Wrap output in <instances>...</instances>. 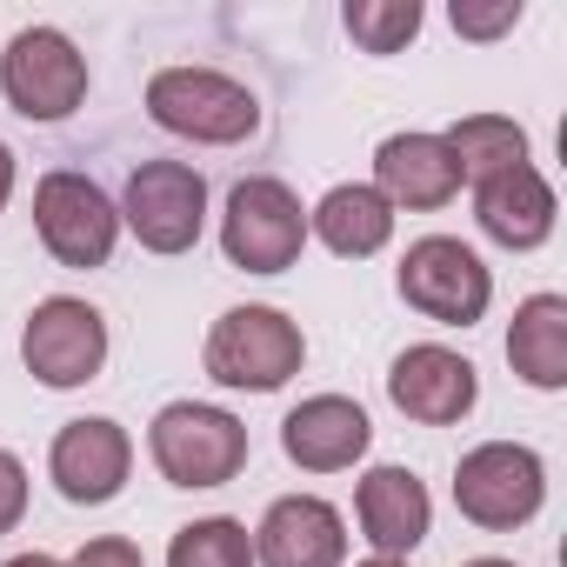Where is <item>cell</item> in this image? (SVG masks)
<instances>
[{"mask_svg":"<svg viewBox=\"0 0 567 567\" xmlns=\"http://www.w3.org/2000/svg\"><path fill=\"white\" fill-rule=\"evenodd\" d=\"M368 441H374V421L348 394H308L280 421V447H288V461L301 474H341L368 454Z\"/></svg>","mask_w":567,"mask_h":567,"instance_id":"cell-14","label":"cell"},{"mask_svg":"<svg viewBox=\"0 0 567 567\" xmlns=\"http://www.w3.org/2000/svg\"><path fill=\"white\" fill-rule=\"evenodd\" d=\"M34 227H41V240L61 267H107L114 240H121V207L101 181H87L74 167H54L34 187Z\"/></svg>","mask_w":567,"mask_h":567,"instance_id":"cell-9","label":"cell"},{"mask_svg":"<svg viewBox=\"0 0 567 567\" xmlns=\"http://www.w3.org/2000/svg\"><path fill=\"white\" fill-rule=\"evenodd\" d=\"M147 454L167 487H227L247 467V427L214 401H167L147 427Z\"/></svg>","mask_w":567,"mask_h":567,"instance_id":"cell-2","label":"cell"},{"mask_svg":"<svg viewBox=\"0 0 567 567\" xmlns=\"http://www.w3.org/2000/svg\"><path fill=\"white\" fill-rule=\"evenodd\" d=\"M507 368L540 388V394H560L567 388V301L560 295H527L514 308V328H507Z\"/></svg>","mask_w":567,"mask_h":567,"instance_id":"cell-19","label":"cell"},{"mask_svg":"<svg viewBox=\"0 0 567 567\" xmlns=\"http://www.w3.org/2000/svg\"><path fill=\"white\" fill-rule=\"evenodd\" d=\"M21 514H28V467H21V454L0 447V534H14Z\"/></svg>","mask_w":567,"mask_h":567,"instance_id":"cell-24","label":"cell"},{"mask_svg":"<svg viewBox=\"0 0 567 567\" xmlns=\"http://www.w3.org/2000/svg\"><path fill=\"white\" fill-rule=\"evenodd\" d=\"M207 374L220 388H240V394H274L288 388L308 361V334L280 315V308H227L214 328H207V348H200Z\"/></svg>","mask_w":567,"mask_h":567,"instance_id":"cell-1","label":"cell"},{"mask_svg":"<svg viewBox=\"0 0 567 567\" xmlns=\"http://www.w3.org/2000/svg\"><path fill=\"white\" fill-rule=\"evenodd\" d=\"M220 247L234 267L247 274H288L308 247V207L288 181L274 174H247L227 187V207H220Z\"/></svg>","mask_w":567,"mask_h":567,"instance_id":"cell-3","label":"cell"},{"mask_svg":"<svg viewBox=\"0 0 567 567\" xmlns=\"http://www.w3.org/2000/svg\"><path fill=\"white\" fill-rule=\"evenodd\" d=\"M114 207L147 254H187L207 227V181L187 161H141Z\"/></svg>","mask_w":567,"mask_h":567,"instance_id":"cell-7","label":"cell"},{"mask_svg":"<svg viewBox=\"0 0 567 567\" xmlns=\"http://www.w3.org/2000/svg\"><path fill=\"white\" fill-rule=\"evenodd\" d=\"M454 34L461 41H501L520 28V0H494V8H474V0H454Z\"/></svg>","mask_w":567,"mask_h":567,"instance_id":"cell-23","label":"cell"},{"mask_svg":"<svg viewBox=\"0 0 567 567\" xmlns=\"http://www.w3.org/2000/svg\"><path fill=\"white\" fill-rule=\"evenodd\" d=\"M0 94L28 121H68L87 101V54L61 28H21L0 54Z\"/></svg>","mask_w":567,"mask_h":567,"instance_id":"cell-8","label":"cell"},{"mask_svg":"<svg viewBox=\"0 0 567 567\" xmlns=\"http://www.w3.org/2000/svg\"><path fill=\"white\" fill-rule=\"evenodd\" d=\"M388 207H408V214H434L461 194V174H454V154L441 147V134H388L374 147V181H368Z\"/></svg>","mask_w":567,"mask_h":567,"instance_id":"cell-16","label":"cell"},{"mask_svg":"<svg viewBox=\"0 0 567 567\" xmlns=\"http://www.w3.org/2000/svg\"><path fill=\"white\" fill-rule=\"evenodd\" d=\"M127 467H134V441L121 421L107 414H87V421H68L48 447V481L61 487V501L74 507H107L121 487H127Z\"/></svg>","mask_w":567,"mask_h":567,"instance_id":"cell-12","label":"cell"},{"mask_svg":"<svg viewBox=\"0 0 567 567\" xmlns=\"http://www.w3.org/2000/svg\"><path fill=\"white\" fill-rule=\"evenodd\" d=\"M8 200H14V147L0 141V207H8Z\"/></svg>","mask_w":567,"mask_h":567,"instance_id":"cell-26","label":"cell"},{"mask_svg":"<svg viewBox=\"0 0 567 567\" xmlns=\"http://www.w3.org/2000/svg\"><path fill=\"white\" fill-rule=\"evenodd\" d=\"M8 567H68V560H54V554H14Z\"/></svg>","mask_w":567,"mask_h":567,"instance_id":"cell-27","label":"cell"},{"mask_svg":"<svg viewBox=\"0 0 567 567\" xmlns=\"http://www.w3.org/2000/svg\"><path fill=\"white\" fill-rule=\"evenodd\" d=\"M540 501H547V461L527 441H481L454 467V507H461V520H474L487 534L527 527L540 514Z\"/></svg>","mask_w":567,"mask_h":567,"instance_id":"cell-5","label":"cell"},{"mask_svg":"<svg viewBox=\"0 0 567 567\" xmlns=\"http://www.w3.org/2000/svg\"><path fill=\"white\" fill-rule=\"evenodd\" d=\"M354 567H408V560H394V554H368V560H354Z\"/></svg>","mask_w":567,"mask_h":567,"instance_id":"cell-28","label":"cell"},{"mask_svg":"<svg viewBox=\"0 0 567 567\" xmlns=\"http://www.w3.org/2000/svg\"><path fill=\"white\" fill-rule=\"evenodd\" d=\"M461 567H514V560H501V554H481V560H461Z\"/></svg>","mask_w":567,"mask_h":567,"instance_id":"cell-29","label":"cell"},{"mask_svg":"<svg viewBox=\"0 0 567 567\" xmlns=\"http://www.w3.org/2000/svg\"><path fill=\"white\" fill-rule=\"evenodd\" d=\"M554 214H560V200H554V187H547V174L534 161L527 167H507V174H494V181L474 187L481 234L501 240V247H514V254H534L554 234Z\"/></svg>","mask_w":567,"mask_h":567,"instance_id":"cell-17","label":"cell"},{"mask_svg":"<svg viewBox=\"0 0 567 567\" xmlns=\"http://www.w3.org/2000/svg\"><path fill=\"white\" fill-rule=\"evenodd\" d=\"M441 147L454 154V174L474 181V187L494 181V174H507V167H527V127L507 121V114H461L441 134Z\"/></svg>","mask_w":567,"mask_h":567,"instance_id":"cell-20","label":"cell"},{"mask_svg":"<svg viewBox=\"0 0 567 567\" xmlns=\"http://www.w3.org/2000/svg\"><path fill=\"white\" fill-rule=\"evenodd\" d=\"M354 520H361L374 554L408 560L427 540V527H434V501H427L414 467H368L361 487H354Z\"/></svg>","mask_w":567,"mask_h":567,"instance_id":"cell-15","label":"cell"},{"mask_svg":"<svg viewBox=\"0 0 567 567\" xmlns=\"http://www.w3.org/2000/svg\"><path fill=\"white\" fill-rule=\"evenodd\" d=\"M167 567H254V534H247L234 514L187 520V527L167 540Z\"/></svg>","mask_w":567,"mask_h":567,"instance_id":"cell-21","label":"cell"},{"mask_svg":"<svg viewBox=\"0 0 567 567\" xmlns=\"http://www.w3.org/2000/svg\"><path fill=\"white\" fill-rule=\"evenodd\" d=\"M348 520L321 494H280L254 527V567H341Z\"/></svg>","mask_w":567,"mask_h":567,"instance_id":"cell-13","label":"cell"},{"mask_svg":"<svg viewBox=\"0 0 567 567\" xmlns=\"http://www.w3.org/2000/svg\"><path fill=\"white\" fill-rule=\"evenodd\" d=\"M388 401H394L408 421H421V427H454V421L474 414L481 374H474L467 354H454V348H441V341H421V348H401V354H394V368H388Z\"/></svg>","mask_w":567,"mask_h":567,"instance_id":"cell-11","label":"cell"},{"mask_svg":"<svg viewBox=\"0 0 567 567\" xmlns=\"http://www.w3.org/2000/svg\"><path fill=\"white\" fill-rule=\"evenodd\" d=\"M421 0H348L341 8V28L361 54H401L421 34Z\"/></svg>","mask_w":567,"mask_h":567,"instance_id":"cell-22","label":"cell"},{"mask_svg":"<svg viewBox=\"0 0 567 567\" xmlns=\"http://www.w3.org/2000/svg\"><path fill=\"white\" fill-rule=\"evenodd\" d=\"M147 114H154V127L200 141V147H234L260 127L254 87H240L220 68H161L147 81Z\"/></svg>","mask_w":567,"mask_h":567,"instance_id":"cell-4","label":"cell"},{"mask_svg":"<svg viewBox=\"0 0 567 567\" xmlns=\"http://www.w3.org/2000/svg\"><path fill=\"white\" fill-rule=\"evenodd\" d=\"M394 288H401V301H408L421 321H434V328H474V321L487 315V301H494V274H487V260H481L467 240H454V234H421V240L401 254Z\"/></svg>","mask_w":567,"mask_h":567,"instance_id":"cell-6","label":"cell"},{"mask_svg":"<svg viewBox=\"0 0 567 567\" xmlns=\"http://www.w3.org/2000/svg\"><path fill=\"white\" fill-rule=\"evenodd\" d=\"M68 567H147V560H141V547H134V540H121V534H94Z\"/></svg>","mask_w":567,"mask_h":567,"instance_id":"cell-25","label":"cell"},{"mask_svg":"<svg viewBox=\"0 0 567 567\" xmlns=\"http://www.w3.org/2000/svg\"><path fill=\"white\" fill-rule=\"evenodd\" d=\"M308 234L341 260H368V254H381L394 240V207L368 181H341L308 207Z\"/></svg>","mask_w":567,"mask_h":567,"instance_id":"cell-18","label":"cell"},{"mask_svg":"<svg viewBox=\"0 0 567 567\" xmlns=\"http://www.w3.org/2000/svg\"><path fill=\"white\" fill-rule=\"evenodd\" d=\"M21 361L41 388H87L107 368V321L94 301L48 295L21 328Z\"/></svg>","mask_w":567,"mask_h":567,"instance_id":"cell-10","label":"cell"}]
</instances>
